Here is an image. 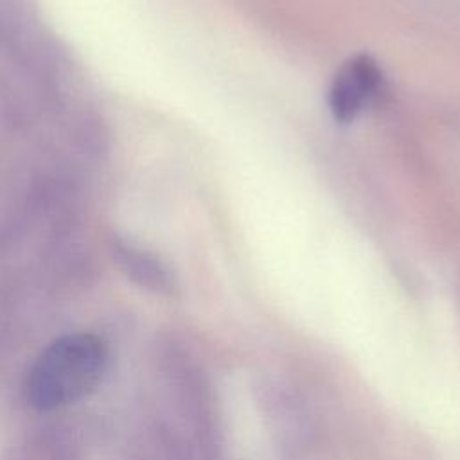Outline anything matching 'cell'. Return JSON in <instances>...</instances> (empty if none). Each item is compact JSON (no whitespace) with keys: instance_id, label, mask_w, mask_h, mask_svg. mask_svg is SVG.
<instances>
[{"instance_id":"obj_1","label":"cell","mask_w":460,"mask_h":460,"mask_svg":"<svg viewBox=\"0 0 460 460\" xmlns=\"http://www.w3.org/2000/svg\"><path fill=\"white\" fill-rule=\"evenodd\" d=\"M108 365V349L93 334H65L49 343L25 376V397L41 411L68 406L95 390Z\"/></svg>"},{"instance_id":"obj_2","label":"cell","mask_w":460,"mask_h":460,"mask_svg":"<svg viewBox=\"0 0 460 460\" xmlns=\"http://www.w3.org/2000/svg\"><path fill=\"white\" fill-rule=\"evenodd\" d=\"M167 370L192 424L201 460H221V424L217 402L203 368L183 350L169 349Z\"/></svg>"},{"instance_id":"obj_3","label":"cell","mask_w":460,"mask_h":460,"mask_svg":"<svg viewBox=\"0 0 460 460\" xmlns=\"http://www.w3.org/2000/svg\"><path fill=\"white\" fill-rule=\"evenodd\" d=\"M383 86V70L370 54H356L349 58L329 86V110L341 122H352Z\"/></svg>"},{"instance_id":"obj_4","label":"cell","mask_w":460,"mask_h":460,"mask_svg":"<svg viewBox=\"0 0 460 460\" xmlns=\"http://www.w3.org/2000/svg\"><path fill=\"white\" fill-rule=\"evenodd\" d=\"M262 404L268 422L284 449L298 451L311 442L313 422L304 402L284 386H268Z\"/></svg>"},{"instance_id":"obj_5","label":"cell","mask_w":460,"mask_h":460,"mask_svg":"<svg viewBox=\"0 0 460 460\" xmlns=\"http://www.w3.org/2000/svg\"><path fill=\"white\" fill-rule=\"evenodd\" d=\"M110 253L122 275L138 288L156 295H172L176 291L172 270L153 252L124 239H113Z\"/></svg>"}]
</instances>
